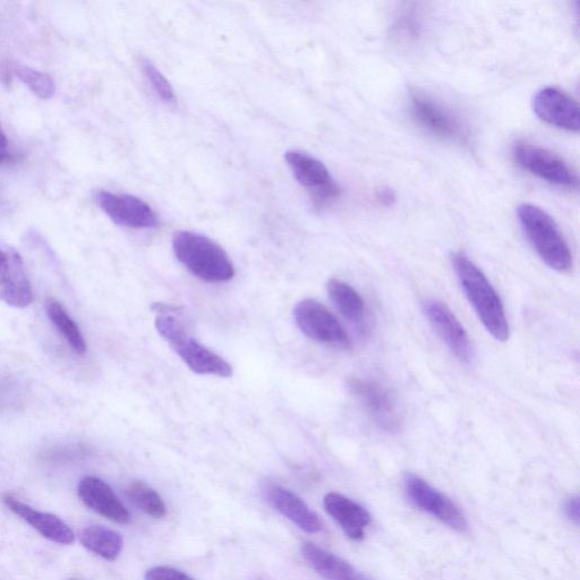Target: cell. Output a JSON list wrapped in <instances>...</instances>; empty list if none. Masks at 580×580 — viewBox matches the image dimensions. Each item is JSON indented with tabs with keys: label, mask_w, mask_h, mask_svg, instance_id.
Returning a JSON list of instances; mask_svg holds the SVG:
<instances>
[{
	"label": "cell",
	"mask_w": 580,
	"mask_h": 580,
	"mask_svg": "<svg viewBox=\"0 0 580 580\" xmlns=\"http://www.w3.org/2000/svg\"><path fill=\"white\" fill-rule=\"evenodd\" d=\"M460 286L469 303L489 334L498 341L509 338V323L505 307L497 290L493 288L483 271L463 252L451 255Z\"/></svg>",
	"instance_id": "6da1fadb"
},
{
	"label": "cell",
	"mask_w": 580,
	"mask_h": 580,
	"mask_svg": "<svg viewBox=\"0 0 580 580\" xmlns=\"http://www.w3.org/2000/svg\"><path fill=\"white\" fill-rule=\"evenodd\" d=\"M153 310L157 312L156 328L174 352L182 358L194 373L201 375H215L219 378H230L233 368L223 357L210 351L187 332L184 324L174 312L177 307L155 304Z\"/></svg>",
	"instance_id": "7a4b0ae2"
},
{
	"label": "cell",
	"mask_w": 580,
	"mask_h": 580,
	"mask_svg": "<svg viewBox=\"0 0 580 580\" xmlns=\"http://www.w3.org/2000/svg\"><path fill=\"white\" fill-rule=\"evenodd\" d=\"M176 258L192 275L211 284L225 283L235 276L227 253L209 237L179 230L173 237Z\"/></svg>",
	"instance_id": "3957f363"
},
{
	"label": "cell",
	"mask_w": 580,
	"mask_h": 580,
	"mask_svg": "<svg viewBox=\"0 0 580 580\" xmlns=\"http://www.w3.org/2000/svg\"><path fill=\"white\" fill-rule=\"evenodd\" d=\"M517 213L527 240L541 260L561 274L573 269V255L556 221L547 212L530 203L519 206Z\"/></svg>",
	"instance_id": "277c9868"
},
{
	"label": "cell",
	"mask_w": 580,
	"mask_h": 580,
	"mask_svg": "<svg viewBox=\"0 0 580 580\" xmlns=\"http://www.w3.org/2000/svg\"><path fill=\"white\" fill-rule=\"evenodd\" d=\"M294 319L298 329L307 338L338 348L351 347V339L335 315L312 298H306L296 304Z\"/></svg>",
	"instance_id": "5b68a950"
},
{
	"label": "cell",
	"mask_w": 580,
	"mask_h": 580,
	"mask_svg": "<svg viewBox=\"0 0 580 580\" xmlns=\"http://www.w3.org/2000/svg\"><path fill=\"white\" fill-rule=\"evenodd\" d=\"M407 497L413 505L443 525L458 533L468 531L467 519L462 510L446 494L434 489L432 485L415 474H407L404 480Z\"/></svg>",
	"instance_id": "8992f818"
},
{
	"label": "cell",
	"mask_w": 580,
	"mask_h": 580,
	"mask_svg": "<svg viewBox=\"0 0 580 580\" xmlns=\"http://www.w3.org/2000/svg\"><path fill=\"white\" fill-rule=\"evenodd\" d=\"M411 115L415 123L426 132L441 140L457 141L466 138V132L458 117L448 108L428 95L413 92Z\"/></svg>",
	"instance_id": "52a82bcc"
},
{
	"label": "cell",
	"mask_w": 580,
	"mask_h": 580,
	"mask_svg": "<svg viewBox=\"0 0 580 580\" xmlns=\"http://www.w3.org/2000/svg\"><path fill=\"white\" fill-rule=\"evenodd\" d=\"M285 159L296 181L310 191L315 203L323 206L338 198L339 187L322 161L301 151H288Z\"/></svg>",
	"instance_id": "ba28073f"
},
{
	"label": "cell",
	"mask_w": 580,
	"mask_h": 580,
	"mask_svg": "<svg viewBox=\"0 0 580 580\" xmlns=\"http://www.w3.org/2000/svg\"><path fill=\"white\" fill-rule=\"evenodd\" d=\"M352 394L379 428L392 432L399 429L400 413L394 395L380 382L370 379H353L349 382Z\"/></svg>",
	"instance_id": "9c48e42d"
},
{
	"label": "cell",
	"mask_w": 580,
	"mask_h": 580,
	"mask_svg": "<svg viewBox=\"0 0 580 580\" xmlns=\"http://www.w3.org/2000/svg\"><path fill=\"white\" fill-rule=\"evenodd\" d=\"M95 199L99 208L118 226L150 229L159 225L157 213L136 196L101 190L96 193Z\"/></svg>",
	"instance_id": "30bf717a"
},
{
	"label": "cell",
	"mask_w": 580,
	"mask_h": 580,
	"mask_svg": "<svg viewBox=\"0 0 580 580\" xmlns=\"http://www.w3.org/2000/svg\"><path fill=\"white\" fill-rule=\"evenodd\" d=\"M514 157L520 167L543 181L559 186H577V177L567 162L547 149L533 144L518 143Z\"/></svg>",
	"instance_id": "8fae6325"
},
{
	"label": "cell",
	"mask_w": 580,
	"mask_h": 580,
	"mask_svg": "<svg viewBox=\"0 0 580 580\" xmlns=\"http://www.w3.org/2000/svg\"><path fill=\"white\" fill-rule=\"evenodd\" d=\"M424 313L449 351L460 362L471 363L473 360L471 339L449 306L437 300H429L424 303Z\"/></svg>",
	"instance_id": "7c38bea8"
},
{
	"label": "cell",
	"mask_w": 580,
	"mask_h": 580,
	"mask_svg": "<svg viewBox=\"0 0 580 580\" xmlns=\"http://www.w3.org/2000/svg\"><path fill=\"white\" fill-rule=\"evenodd\" d=\"M533 109L536 116L545 123L556 126L560 130L579 131V106L564 91L556 88L540 90L533 99Z\"/></svg>",
	"instance_id": "4fadbf2b"
},
{
	"label": "cell",
	"mask_w": 580,
	"mask_h": 580,
	"mask_svg": "<svg viewBox=\"0 0 580 580\" xmlns=\"http://www.w3.org/2000/svg\"><path fill=\"white\" fill-rule=\"evenodd\" d=\"M0 300L24 309L33 302L32 286L20 254L0 249Z\"/></svg>",
	"instance_id": "5bb4252c"
},
{
	"label": "cell",
	"mask_w": 580,
	"mask_h": 580,
	"mask_svg": "<svg viewBox=\"0 0 580 580\" xmlns=\"http://www.w3.org/2000/svg\"><path fill=\"white\" fill-rule=\"evenodd\" d=\"M80 499L97 514L117 524H129L131 515L112 488L98 477L87 476L78 488Z\"/></svg>",
	"instance_id": "9a60e30c"
},
{
	"label": "cell",
	"mask_w": 580,
	"mask_h": 580,
	"mask_svg": "<svg viewBox=\"0 0 580 580\" xmlns=\"http://www.w3.org/2000/svg\"><path fill=\"white\" fill-rule=\"evenodd\" d=\"M266 497L272 507L302 531L310 534L322 531L320 517L294 492L283 486L270 485L266 490Z\"/></svg>",
	"instance_id": "2e32d148"
},
{
	"label": "cell",
	"mask_w": 580,
	"mask_h": 580,
	"mask_svg": "<svg viewBox=\"0 0 580 580\" xmlns=\"http://www.w3.org/2000/svg\"><path fill=\"white\" fill-rule=\"evenodd\" d=\"M323 505L327 513L343 528L349 539L353 541L364 539L365 528L371 524L372 520L368 510L337 492L328 493L324 497Z\"/></svg>",
	"instance_id": "e0dca14e"
},
{
	"label": "cell",
	"mask_w": 580,
	"mask_h": 580,
	"mask_svg": "<svg viewBox=\"0 0 580 580\" xmlns=\"http://www.w3.org/2000/svg\"><path fill=\"white\" fill-rule=\"evenodd\" d=\"M3 501L8 509L21 517L51 542L63 545H71L75 540V535L61 518L55 515L41 513V511L31 508L25 503L11 496H4Z\"/></svg>",
	"instance_id": "ac0fdd59"
},
{
	"label": "cell",
	"mask_w": 580,
	"mask_h": 580,
	"mask_svg": "<svg viewBox=\"0 0 580 580\" xmlns=\"http://www.w3.org/2000/svg\"><path fill=\"white\" fill-rule=\"evenodd\" d=\"M302 553L311 567L327 580H370L357 571L349 562L318 547L312 542L302 544Z\"/></svg>",
	"instance_id": "d6986e66"
},
{
	"label": "cell",
	"mask_w": 580,
	"mask_h": 580,
	"mask_svg": "<svg viewBox=\"0 0 580 580\" xmlns=\"http://www.w3.org/2000/svg\"><path fill=\"white\" fill-rule=\"evenodd\" d=\"M85 549L97 554L106 560H116L123 550V537L121 534L109 530L104 526H90L84 528L80 536Z\"/></svg>",
	"instance_id": "ffe728a7"
},
{
	"label": "cell",
	"mask_w": 580,
	"mask_h": 580,
	"mask_svg": "<svg viewBox=\"0 0 580 580\" xmlns=\"http://www.w3.org/2000/svg\"><path fill=\"white\" fill-rule=\"evenodd\" d=\"M327 290L330 300L347 320L357 324L364 321V300L351 285L334 278L328 281Z\"/></svg>",
	"instance_id": "44dd1931"
},
{
	"label": "cell",
	"mask_w": 580,
	"mask_h": 580,
	"mask_svg": "<svg viewBox=\"0 0 580 580\" xmlns=\"http://www.w3.org/2000/svg\"><path fill=\"white\" fill-rule=\"evenodd\" d=\"M46 311L50 321L61 332L73 351L79 355L87 353L88 347L82 332L78 324L68 315L64 307L55 301L54 298H48Z\"/></svg>",
	"instance_id": "7402d4cb"
},
{
	"label": "cell",
	"mask_w": 580,
	"mask_h": 580,
	"mask_svg": "<svg viewBox=\"0 0 580 580\" xmlns=\"http://www.w3.org/2000/svg\"><path fill=\"white\" fill-rule=\"evenodd\" d=\"M126 496L135 507L152 518H164L167 514L165 502L160 494L144 482L135 481L130 484Z\"/></svg>",
	"instance_id": "603a6c76"
},
{
	"label": "cell",
	"mask_w": 580,
	"mask_h": 580,
	"mask_svg": "<svg viewBox=\"0 0 580 580\" xmlns=\"http://www.w3.org/2000/svg\"><path fill=\"white\" fill-rule=\"evenodd\" d=\"M14 75L23 84L42 100H49L55 96L56 84L50 76L44 72L34 70V68L22 64L14 65Z\"/></svg>",
	"instance_id": "cb8c5ba5"
},
{
	"label": "cell",
	"mask_w": 580,
	"mask_h": 580,
	"mask_svg": "<svg viewBox=\"0 0 580 580\" xmlns=\"http://www.w3.org/2000/svg\"><path fill=\"white\" fill-rule=\"evenodd\" d=\"M141 68L145 79H147L157 97L167 106L175 107L177 104L175 91L172 84L165 78V75L147 58L141 59Z\"/></svg>",
	"instance_id": "d4e9b609"
},
{
	"label": "cell",
	"mask_w": 580,
	"mask_h": 580,
	"mask_svg": "<svg viewBox=\"0 0 580 580\" xmlns=\"http://www.w3.org/2000/svg\"><path fill=\"white\" fill-rule=\"evenodd\" d=\"M422 25L417 17L413 13H405L399 16L394 28H392V37L398 42L399 45L408 47L415 44L421 36Z\"/></svg>",
	"instance_id": "484cf974"
},
{
	"label": "cell",
	"mask_w": 580,
	"mask_h": 580,
	"mask_svg": "<svg viewBox=\"0 0 580 580\" xmlns=\"http://www.w3.org/2000/svg\"><path fill=\"white\" fill-rule=\"evenodd\" d=\"M145 580H195L191 576L170 567L151 568L145 574Z\"/></svg>",
	"instance_id": "4316f807"
},
{
	"label": "cell",
	"mask_w": 580,
	"mask_h": 580,
	"mask_svg": "<svg viewBox=\"0 0 580 580\" xmlns=\"http://www.w3.org/2000/svg\"><path fill=\"white\" fill-rule=\"evenodd\" d=\"M564 513L571 523L579 524L580 502L579 497H571L564 503Z\"/></svg>",
	"instance_id": "83f0119b"
},
{
	"label": "cell",
	"mask_w": 580,
	"mask_h": 580,
	"mask_svg": "<svg viewBox=\"0 0 580 580\" xmlns=\"http://www.w3.org/2000/svg\"><path fill=\"white\" fill-rule=\"evenodd\" d=\"M14 65L15 64L10 61L0 63V82H2L4 87L7 89H10L13 83Z\"/></svg>",
	"instance_id": "f1b7e54d"
},
{
	"label": "cell",
	"mask_w": 580,
	"mask_h": 580,
	"mask_svg": "<svg viewBox=\"0 0 580 580\" xmlns=\"http://www.w3.org/2000/svg\"><path fill=\"white\" fill-rule=\"evenodd\" d=\"M377 199L381 204H383V206L389 207L395 202L396 196L390 189L383 187V189L377 192Z\"/></svg>",
	"instance_id": "f546056e"
},
{
	"label": "cell",
	"mask_w": 580,
	"mask_h": 580,
	"mask_svg": "<svg viewBox=\"0 0 580 580\" xmlns=\"http://www.w3.org/2000/svg\"><path fill=\"white\" fill-rule=\"evenodd\" d=\"M11 160H12V156L8 155V153L5 152L4 149H0V164H4V162L11 161Z\"/></svg>",
	"instance_id": "4dcf8cb0"
},
{
	"label": "cell",
	"mask_w": 580,
	"mask_h": 580,
	"mask_svg": "<svg viewBox=\"0 0 580 580\" xmlns=\"http://www.w3.org/2000/svg\"><path fill=\"white\" fill-rule=\"evenodd\" d=\"M7 145V138L5 133L2 130V127H0V149H5Z\"/></svg>",
	"instance_id": "1f68e13d"
},
{
	"label": "cell",
	"mask_w": 580,
	"mask_h": 580,
	"mask_svg": "<svg viewBox=\"0 0 580 580\" xmlns=\"http://www.w3.org/2000/svg\"><path fill=\"white\" fill-rule=\"evenodd\" d=\"M66 580H82V579H79V578H70V579H66Z\"/></svg>",
	"instance_id": "d6a6232c"
}]
</instances>
